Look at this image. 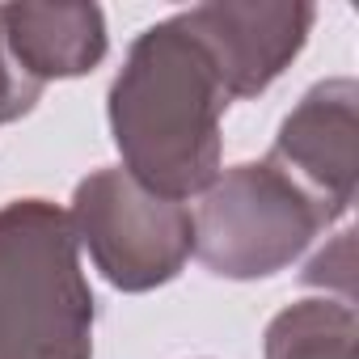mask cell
Segmentation results:
<instances>
[{
    "label": "cell",
    "instance_id": "obj_3",
    "mask_svg": "<svg viewBox=\"0 0 359 359\" xmlns=\"http://www.w3.org/2000/svg\"><path fill=\"white\" fill-rule=\"evenodd\" d=\"M191 220L195 258L212 275L237 283L287 271L334 224L325 208L271 156L220 169Z\"/></svg>",
    "mask_w": 359,
    "mask_h": 359
},
{
    "label": "cell",
    "instance_id": "obj_2",
    "mask_svg": "<svg viewBox=\"0 0 359 359\" xmlns=\"http://www.w3.org/2000/svg\"><path fill=\"white\" fill-rule=\"evenodd\" d=\"M97 300L72 220L51 199L0 208V359H93Z\"/></svg>",
    "mask_w": 359,
    "mask_h": 359
},
{
    "label": "cell",
    "instance_id": "obj_10",
    "mask_svg": "<svg viewBox=\"0 0 359 359\" xmlns=\"http://www.w3.org/2000/svg\"><path fill=\"white\" fill-rule=\"evenodd\" d=\"M39 97H43V85L26 81V76L13 68V60H9V51H5V39H0V127H5V123H18L22 114H30Z\"/></svg>",
    "mask_w": 359,
    "mask_h": 359
},
{
    "label": "cell",
    "instance_id": "obj_8",
    "mask_svg": "<svg viewBox=\"0 0 359 359\" xmlns=\"http://www.w3.org/2000/svg\"><path fill=\"white\" fill-rule=\"evenodd\" d=\"M355 304L309 296L279 309L262 334V359H355Z\"/></svg>",
    "mask_w": 359,
    "mask_h": 359
},
{
    "label": "cell",
    "instance_id": "obj_9",
    "mask_svg": "<svg viewBox=\"0 0 359 359\" xmlns=\"http://www.w3.org/2000/svg\"><path fill=\"white\" fill-rule=\"evenodd\" d=\"M351 237L355 233H338V241H334V250H321L309 266H304V283H313V287H330V283H338V292H342V300L351 304V283H355V258H351Z\"/></svg>",
    "mask_w": 359,
    "mask_h": 359
},
{
    "label": "cell",
    "instance_id": "obj_4",
    "mask_svg": "<svg viewBox=\"0 0 359 359\" xmlns=\"http://www.w3.org/2000/svg\"><path fill=\"white\" fill-rule=\"evenodd\" d=\"M72 233L118 292H152L182 275L195 254V220L182 203L144 191L118 165L93 169L72 191Z\"/></svg>",
    "mask_w": 359,
    "mask_h": 359
},
{
    "label": "cell",
    "instance_id": "obj_6",
    "mask_svg": "<svg viewBox=\"0 0 359 359\" xmlns=\"http://www.w3.org/2000/svg\"><path fill=\"white\" fill-rule=\"evenodd\" d=\"M233 102L266 93L304 51L317 9L309 0H220L187 9Z\"/></svg>",
    "mask_w": 359,
    "mask_h": 359
},
{
    "label": "cell",
    "instance_id": "obj_7",
    "mask_svg": "<svg viewBox=\"0 0 359 359\" xmlns=\"http://www.w3.org/2000/svg\"><path fill=\"white\" fill-rule=\"evenodd\" d=\"M0 39L13 68L43 89L89 76L110 51L97 5H0Z\"/></svg>",
    "mask_w": 359,
    "mask_h": 359
},
{
    "label": "cell",
    "instance_id": "obj_5",
    "mask_svg": "<svg viewBox=\"0 0 359 359\" xmlns=\"http://www.w3.org/2000/svg\"><path fill=\"white\" fill-rule=\"evenodd\" d=\"M266 156L338 224L355 203L359 177V85L351 76L317 81L287 110Z\"/></svg>",
    "mask_w": 359,
    "mask_h": 359
},
{
    "label": "cell",
    "instance_id": "obj_1",
    "mask_svg": "<svg viewBox=\"0 0 359 359\" xmlns=\"http://www.w3.org/2000/svg\"><path fill=\"white\" fill-rule=\"evenodd\" d=\"M229 106L224 76L187 9L148 26L106 93L118 169L173 203L203 195L220 173V118Z\"/></svg>",
    "mask_w": 359,
    "mask_h": 359
}]
</instances>
